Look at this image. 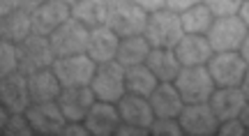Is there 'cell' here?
Segmentation results:
<instances>
[{
    "label": "cell",
    "instance_id": "obj_12",
    "mask_svg": "<svg viewBox=\"0 0 249 136\" xmlns=\"http://www.w3.org/2000/svg\"><path fill=\"white\" fill-rule=\"evenodd\" d=\"M71 18V5L62 0H46L42 7L33 12V33L51 37L58 28Z\"/></svg>",
    "mask_w": 249,
    "mask_h": 136
},
{
    "label": "cell",
    "instance_id": "obj_36",
    "mask_svg": "<svg viewBox=\"0 0 249 136\" xmlns=\"http://www.w3.org/2000/svg\"><path fill=\"white\" fill-rule=\"evenodd\" d=\"M17 9H21V0H0V14L2 17H7Z\"/></svg>",
    "mask_w": 249,
    "mask_h": 136
},
{
    "label": "cell",
    "instance_id": "obj_38",
    "mask_svg": "<svg viewBox=\"0 0 249 136\" xmlns=\"http://www.w3.org/2000/svg\"><path fill=\"white\" fill-rule=\"evenodd\" d=\"M238 17H240L242 21H245V26L249 28V0H245V2H242L240 12H238Z\"/></svg>",
    "mask_w": 249,
    "mask_h": 136
},
{
    "label": "cell",
    "instance_id": "obj_3",
    "mask_svg": "<svg viewBox=\"0 0 249 136\" xmlns=\"http://www.w3.org/2000/svg\"><path fill=\"white\" fill-rule=\"evenodd\" d=\"M176 88L180 90L185 104H203L210 102L213 92L217 90L213 74L208 69V65H196V67H182V72L176 79Z\"/></svg>",
    "mask_w": 249,
    "mask_h": 136
},
{
    "label": "cell",
    "instance_id": "obj_34",
    "mask_svg": "<svg viewBox=\"0 0 249 136\" xmlns=\"http://www.w3.org/2000/svg\"><path fill=\"white\" fill-rule=\"evenodd\" d=\"M150 134V129H143V127H136V125H127V122H120L116 136H145Z\"/></svg>",
    "mask_w": 249,
    "mask_h": 136
},
{
    "label": "cell",
    "instance_id": "obj_7",
    "mask_svg": "<svg viewBox=\"0 0 249 136\" xmlns=\"http://www.w3.org/2000/svg\"><path fill=\"white\" fill-rule=\"evenodd\" d=\"M90 88L95 90L97 100L118 104V102L124 97V92H127L124 67L118 63V60L99 63L97 72H95V79H92V83H90Z\"/></svg>",
    "mask_w": 249,
    "mask_h": 136
},
{
    "label": "cell",
    "instance_id": "obj_28",
    "mask_svg": "<svg viewBox=\"0 0 249 136\" xmlns=\"http://www.w3.org/2000/svg\"><path fill=\"white\" fill-rule=\"evenodd\" d=\"M0 129H2L5 136H33L35 134L26 113H12L5 106H2V113H0Z\"/></svg>",
    "mask_w": 249,
    "mask_h": 136
},
{
    "label": "cell",
    "instance_id": "obj_29",
    "mask_svg": "<svg viewBox=\"0 0 249 136\" xmlns=\"http://www.w3.org/2000/svg\"><path fill=\"white\" fill-rule=\"evenodd\" d=\"M0 76H7V74H14L18 72V51H17V44L12 42H2L0 46Z\"/></svg>",
    "mask_w": 249,
    "mask_h": 136
},
{
    "label": "cell",
    "instance_id": "obj_1",
    "mask_svg": "<svg viewBox=\"0 0 249 136\" xmlns=\"http://www.w3.org/2000/svg\"><path fill=\"white\" fill-rule=\"evenodd\" d=\"M148 18H150V12H145L134 0H108L107 26L113 28L120 37L143 35Z\"/></svg>",
    "mask_w": 249,
    "mask_h": 136
},
{
    "label": "cell",
    "instance_id": "obj_21",
    "mask_svg": "<svg viewBox=\"0 0 249 136\" xmlns=\"http://www.w3.org/2000/svg\"><path fill=\"white\" fill-rule=\"evenodd\" d=\"M28 90H30V100L33 104H42V102H55L58 95L62 92V83L55 76V72L49 69H39V72L28 76Z\"/></svg>",
    "mask_w": 249,
    "mask_h": 136
},
{
    "label": "cell",
    "instance_id": "obj_2",
    "mask_svg": "<svg viewBox=\"0 0 249 136\" xmlns=\"http://www.w3.org/2000/svg\"><path fill=\"white\" fill-rule=\"evenodd\" d=\"M143 35L148 37L152 49H176L178 42L185 37L182 18L178 12H171L166 7L160 12H152Z\"/></svg>",
    "mask_w": 249,
    "mask_h": 136
},
{
    "label": "cell",
    "instance_id": "obj_19",
    "mask_svg": "<svg viewBox=\"0 0 249 136\" xmlns=\"http://www.w3.org/2000/svg\"><path fill=\"white\" fill-rule=\"evenodd\" d=\"M247 95L242 92V88H217L210 97V106H213L214 116L219 118V122L231 118H240L242 109L247 106Z\"/></svg>",
    "mask_w": 249,
    "mask_h": 136
},
{
    "label": "cell",
    "instance_id": "obj_37",
    "mask_svg": "<svg viewBox=\"0 0 249 136\" xmlns=\"http://www.w3.org/2000/svg\"><path fill=\"white\" fill-rule=\"evenodd\" d=\"M44 2H46V0H21V9H26V12H30V14H33V12H35L37 7H42Z\"/></svg>",
    "mask_w": 249,
    "mask_h": 136
},
{
    "label": "cell",
    "instance_id": "obj_4",
    "mask_svg": "<svg viewBox=\"0 0 249 136\" xmlns=\"http://www.w3.org/2000/svg\"><path fill=\"white\" fill-rule=\"evenodd\" d=\"M18 51V72H23L26 76L39 72V69H49L55 63V51L51 46V39L44 35L33 33L30 37H26L21 44H17Z\"/></svg>",
    "mask_w": 249,
    "mask_h": 136
},
{
    "label": "cell",
    "instance_id": "obj_40",
    "mask_svg": "<svg viewBox=\"0 0 249 136\" xmlns=\"http://www.w3.org/2000/svg\"><path fill=\"white\" fill-rule=\"evenodd\" d=\"M240 120L247 125V129H249V102H247V106L242 109V113H240Z\"/></svg>",
    "mask_w": 249,
    "mask_h": 136
},
{
    "label": "cell",
    "instance_id": "obj_17",
    "mask_svg": "<svg viewBox=\"0 0 249 136\" xmlns=\"http://www.w3.org/2000/svg\"><path fill=\"white\" fill-rule=\"evenodd\" d=\"M120 39H123V37L108 26L90 28L88 51H86V53H88L95 63H111V60H116V55H118Z\"/></svg>",
    "mask_w": 249,
    "mask_h": 136
},
{
    "label": "cell",
    "instance_id": "obj_20",
    "mask_svg": "<svg viewBox=\"0 0 249 136\" xmlns=\"http://www.w3.org/2000/svg\"><path fill=\"white\" fill-rule=\"evenodd\" d=\"M148 100H150L157 118H180V113L185 109V100H182L180 90L176 88V83L169 81L160 83Z\"/></svg>",
    "mask_w": 249,
    "mask_h": 136
},
{
    "label": "cell",
    "instance_id": "obj_11",
    "mask_svg": "<svg viewBox=\"0 0 249 136\" xmlns=\"http://www.w3.org/2000/svg\"><path fill=\"white\" fill-rule=\"evenodd\" d=\"M180 125L187 136H214L219 132V118L214 116L213 106L203 104H185L180 113Z\"/></svg>",
    "mask_w": 249,
    "mask_h": 136
},
{
    "label": "cell",
    "instance_id": "obj_22",
    "mask_svg": "<svg viewBox=\"0 0 249 136\" xmlns=\"http://www.w3.org/2000/svg\"><path fill=\"white\" fill-rule=\"evenodd\" d=\"M145 65L155 72V76L161 83H166V81L173 83L178 79V74L182 72V63H180L178 55H176V49H152Z\"/></svg>",
    "mask_w": 249,
    "mask_h": 136
},
{
    "label": "cell",
    "instance_id": "obj_23",
    "mask_svg": "<svg viewBox=\"0 0 249 136\" xmlns=\"http://www.w3.org/2000/svg\"><path fill=\"white\" fill-rule=\"evenodd\" d=\"M30 35H33V14L30 12L17 9L7 17H2V23H0V39L2 42L21 44Z\"/></svg>",
    "mask_w": 249,
    "mask_h": 136
},
{
    "label": "cell",
    "instance_id": "obj_27",
    "mask_svg": "<svg viewBox=\"0 0 249 136\" xmlns=\"http://www.w3.org/2000/svg\"><path fill=\"white\" fill-rule=\"evenodd\" d=\"M180 18H182L185 33H189V35H208V30L213 28L217 17H214L213 9L208 7L205 2H201V5H196V7L182 12Z\"/></svg>",
    "mask_w": 249,
    "mask_h": 136
},
{
    "label": "cell",
    "instance_id": "obj_10",
    "mask_svg": "<svg viewBox=\"0 0 249 136\" xmlns=\"http://www.w3.org/2000/svg\"><path fill=\"white\" fill-rule=\"evenodd\" d=\"M26 116L37 136H58V134H62V129L67 125V118H65V113H62L58 102L30 104Z\"/></svg>",
    "mask_w": 249,
    "mask_h": 136
},
{
    "label": "cell",
    "instance_id": "obj_32",
    "mask_svg": "<svg viewBox=\"0 0 249 136\" xmlns=\"http://www.w3.org/2000/svg\"><path fill=\"white\" fill-rule=\"evenodd\" d=\"M245 134H249V129L240 118H231V120L219 122V132H217V136H245Z\"/></svg>",
    "mask_w": 249,
    "mask_h": 136
},
{
    "label": "cell",
    "instance_id": "obj_15",
    "mask_svg": "<svg viewBox=\"0 0 249 136\" xmlns=\"http://www.w3.org/2000/svg\"><path fill=\"white\" fill-rule=\"evenodd\" d=\"M58 104H60L62 113L67 120H86L88 111L92 104L97 102V95L90 85H79V88H62L58 95Z\"/></svg>",
    "mask_w": 249,
    "mask_h": 136
},
{
    "label": "cell",
    "instance_id": "obj_16",
    "mask_svg": "<svg viewBox=\"0 0 249 136\" xmlns=\"http://www.w3.org/2000/svg\"><path fill=\"white\" fill-rule=\"evenodd\" d=\"M118 111H120V118L127 125H136V127L150 129L155 122V109L148 97L141 95H134V92H124V97L118 102Z\"/></svg>",
    "mask_w": 249,
    "mask_h": 136
},
{
    "label": "cell",
    "instance_id": "obj_33",
    "mask_svg": "<svg viewBox=\"0 0 249 136\" xmlns=\"http://www.w3.org/2000/svg\"><path fill=\"white\" fill-rule=\"evenodd\" d=\"M201 2H203V0H166V9L182 14V12H187V9L196 7V5H201Z\"/></svg>",
    "mask_w": 249,
    "mask_h": 136
},
{
    "label": "cell",
    "instance_id": "obj_18",
    "mask_svg": "<svg viewBox=\"0 0 249 136\" xmlns=\"http://www.w3.org/2000/svg\"><path fill=\"white\" fill-rule=\"evenodd\" d=\"M176 55L182 63V67H196V65L210 63V58L214 55V49L205 35H189V33H185V37L176 46Z\"/></svg>",
    "mask_w": 249,
    "mask_h": 136
},
{
    "label": "cell",
    "instance_id": "obj_35",
    "mask_svg": "<svg viewBox=\"0 0 249 136\" xmlns=\"http://www.w3.org/2000/svg\"><path fill=\"white\" fill-rule=\"evenodd\" d=\"M136 5H141L145 12H160V9H164L166 7V0H134Z\"/></svg>",
    "mask_w": 249,
    "mask_h": 136
},
{
    "label": "cell",
    "instance_id": "obj_13",
    "mask_svg": "<svg viewBox=\"0 0 249 136\" xmlns=\"http://www.w3.org/2000/svg\"><path fill=\"white\" fill-rule=\"evenodd\" d=\"M0 102L2 106L12 113H26L28 106L33 104L30 90H28V76L23 72H14L2 76L0 83Z\"/></svg>",
    "mask_w": 249,
    "mask_h": 136
},
{
    "label": "cell",
    "instance_id": "obj_8",
    "mask_svg": "<svg viewBox=\"0 0 249 136\" xmlns=\"http://www.w3.org/2000/svg\"><path fill=\"white\" fill-rule=\"evenodd\" d=\"M247 33L249 28L240 17H219L214 18L213 28L208 30L205 37L210 39L214 53H224V51H240Z\"/></svg>",
    "mask_w": 249,
    "mask_h": 136
},
{
    "label": "cell",
    "instance_id": "obj_31",
    "mask_svg": "<svg viewBox=\"0 0 249 136\" xmlns=\"http://www.w3.org/2000/svg\"><path fill=\"white\" fill-rule=\"evenodd\" d=\"M203 2L213 9L214 17L219 18V17H238L245 0H203Z\"/></svg>",
    "mask_w": 249,
    "mask_h": 136
},
{
    "label": "cell",
    "instance_id": "obj_25",
    "mask_svg": "<svg viewBox=\"0 0 249 136\" xmlns=\"http://www.w3.org/2000/svg\"><path fill=\"white\" fill-rule=\"evenodd\" d=\"M124 81H127V92L141 95V97H150L155 88L161 83L145 63L134 65V67H124Z\"/></svg>",
    "mask_w": 249,
    "mask_h": 136
},
{
    "label": "cell",
    "instance_id": "obj_39",
    "mask_svg": "<svg viewBox=\"0 0 249 136\" xmlns=\"http://www.w3.org/2000/svg\"><path fill=\"white\" fill-rule=\"evenodd\" d=\"M240 53H242V58L249 63V33H247V37H245V42H242V46H240Z\"/></svg>",
    "mask_w": 249,
    "mask_h": 136
},
{
    "label": "cell",
    "instance_id": "obj_24",
    "mask_svg": "<svg viewBox=\"0 0 249 136\" xmlns=\"http://www.w3.org/2000/svg\"><path fill=\"white\" fill-rule=\"evenodd\" d=\"M152 51V44L148 42L145 35H132L120 39V49H118L116 60L123 67H134V65H143L148 60Z\"/></svg>",
    "mask_w": 249,
    "mask_h": 136
},
{
    "label": "cell",
    "instance_id": "obj_41",
    "mask_svg": "<svg viewBox=\"0 0 249 136\" xmlns=\"http://www.w3.org/2000/svg\"><path fill=\"white\" fill-rule=\"evenodd\" d=\"M242 92H245V95H247V100H249V69H247V74H245V81H242Z\"/></svg>",
    "mask_w": 249,
    "mask_h": 136
},
{
    "label": "cell",
    "instance_id": "obj_9",
    "mask_svg": "<svg viewBox=\"0 0 249 136\" xmlns=\"http://www.w3.org/2000/svg\"><path fill=\"white\" fill-rule=\"evenodd\" d=\"M88 37H90V28L83 26L79 18L71 17L49 39H51V46H53L55 55L60 58V55L86 53L88 51Z\"/></svg>",
    "mask_w": 249,
    "mask_h": 136
},
{
    "label": "cell",
    "instance_id": "obj_30",
    "mask_svg": "<svg viewBox=\"0 0 249 136\" xmlns=\"http://www.w3.org/2000/svg\"><path fill=\"white\" fill-rule=\"evenodd\" d=\"M150 134L152 136H182L185 129L180 125V118H155Z\"/></svg>",
    "mask_w": 249,
    "mask_h": 136
},
{
    "label": "cell",
    "instance_id": "obj_14",
    "mask_svg": "<svg viewBox=\"0 0 249 136\" xmlns=\"http://www.w3.org/2000/svg\"><path fill=\"white\" fill-rule=\"evenodd\" d=\"M83 122H86L90 136H113L118 132V127H120L123 118H120L118 104L97 100L92 104V109L88 111Z\"/></svg>",
    "mask_w": 249,
    "mask_h": 136
},
{
    "label": "cell",
    "instance_id": "obj_6",
    "mask_svg": "<svg viewBox=\"0 0 249 136\" xmlns=\"http://www.w3.org/2000/svg\"><path fill=\"white\" fill-rule=\"evenodd\" d=\"M208 69L213 74L217 88H240L249 69V63L242 58L240 51H224L210 58Z\"/></svg>",
    "mask_w": 249,
    "mask_h": 136
},
{
    "label": "cell",
    "instance_id": "obj_42",
    "mask_svg": "<svg viewBox=\"0 0 249 136\" xmlns=\"http://www.w3.org/2000/svg\"><path fill=\"white\" fill-rule=\"evenodd\" d=\"M62 2H67V5H76L79 0H62Z\"/></svg>",
    "mask_w": 249,
    "mask_h": 136
},
{
    "label": "cell",
    "instance_id": "obj_26",
    "mask_svg": "<svg viewBox=\"0 0 249 136\" xmlns=\"http://www.w3.org/2000/svg\"><path fill=\"white\" fill-rule=\"evenodd\" d=\"M71 17L88 28L107 26L108 0H79L76 5H71Z\"/></svg>",
    "mask_w": 249,
    "mask_h": 136
},
{
    "label": "cell",
    "instance_id": "obj_5",
    "mask_svg": "<svg viewBox=\"0 0 249 136\" xmlns=\"http://www.w3.org/2000/svg\"><path fill=\"white\" fill-rule=\"evenodd\" d=\"M97 67L99 63H95L88 53H76V55H60V58H55L51 69L60 79L62 88H79V85H90L92 83Z\"/></svg>",
    "mask_w": 249,
    "mask_h": 136
}]
</instances>
